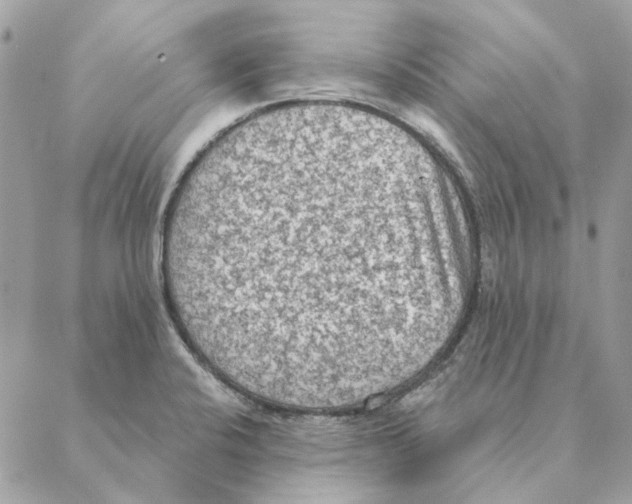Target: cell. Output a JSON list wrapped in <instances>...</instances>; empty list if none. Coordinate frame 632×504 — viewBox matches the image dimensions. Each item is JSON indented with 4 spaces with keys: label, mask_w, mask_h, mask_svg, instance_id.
I'll list each match as a JSON object with an SVG mask.
<instances>
[{
    "label": "cell",
    "mask_w": 632,
    "mask_h": 504,
    "mask_svg": "<svg viewBox=\"0 0 632 504\" xmlns=\"http://www.w3.org/2000/svg\"><path fill=\"white\" fill-rule=\"evenodd\" d=\"M379 201L344 192L304 194L268 231L263 263L293 293L327 314L377 303V239L396 221Z\"/></svg>",
    "instance_id": "cell-1"
}]
</instances>
